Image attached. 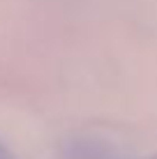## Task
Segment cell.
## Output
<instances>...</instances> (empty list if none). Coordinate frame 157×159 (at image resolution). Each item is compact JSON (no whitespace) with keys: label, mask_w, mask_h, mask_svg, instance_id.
<instances>
[{"label":"cell","mask_w":157,"mask_h":159,"mask_svg":"<svg viewBox=\"0 0 157 159\" xmlns=\"http://www.w3.org/2000/svg\"><path fill=\"white\" fill-rule=\"evenodd\" d=\"M122 159V157H120ZM143 159H157V155H150V157H143Z\"/></svg>","instance_id":"cell-2"},{"label":"cell","mask_w":157,"mask_h":159,"mask_svg":"<svg viewBox=\"0 0 157 159\" xmlns=\"http://www.w3.org/2000/svg\"><path fill=\"white\" fill-rule=\"evenodd\" d=\"M0 159H16V157H14V152L9 150V148L2 143V141H0Z\"/></svg>","instance_id":"cell-1"}]
</instances>
